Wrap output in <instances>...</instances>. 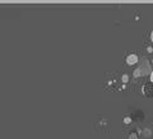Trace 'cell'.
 Here are the masks:
<instances>
[{"instance_id":"cell-5","label":"cell","mask_w":153,"mask_h":139,"mask_svg":"<svg viewBox=\"0 0 153 139\" xmlns=\"http://www.w3.org/2000/svg\"><path fill=\"white\" fill-rule=\"evenodd\" d=\"M151 40H152V42H153V31H152V33H151Z\"/></svg>"},{"instance_id":"cell-1","label":"cell","mask_w":153,"mask_h":139,"mask_svg":"<svg viewBox=\"0 0 153 139\" xmlns=\"http://www.w3.org/2000/svg\"><path fill=\"white\" fill-rule=\"evenodd\" d=\"M152 73V69H151V65H149V61H148L147 59L143 60V64L138 68L135 71H134V77L135 78H138V77H144V75H151Z\"/></svg>"},{"instance_id":"cell-4","label":"cell","mask_w":153,"mask_h":139,"mask_svg":"<svg viewBox=\"0 0 153 139\" xmlns=\"http://www.w3.org/2000/svg\"><path fill=\"white\" fill-rule=\"evenodd\" d=\"M149 78H151V82L153 83V70H152V73H151V75H149Z\"/></svg>"},{"instance_id":"cell-6","label":"cell","mask_w":153,"mask_h":139,"mask_svg":"<svg viewBox=\"0 0 153 139\" xmlns=\"http://www.w3.org/2000/svg\"><path fill=\"white\" fill-rule=\"evenodd\" d=\"M152 63H153V61H152Z\"/></svg>"},{"instance_id":"cell-3","label":"cell","mask_w":153,"mask_h":139,"mask_svg":"<svg viewBox=\"0 0 153 139\" xmlns=\"http://www.w3.org/2000/svg\"><path fill=\"white\" fill-rule=\"evenodd\" d=\"M123 80H124V82H128V75H126V74L123 77Z\"/></svg>"},{"instance_id":"cell-2","label":"cell","mask_w":153,"mask_h":139,"mask_svg":"<svg viewBox=\"0 0 153 139\" xmlns=\"http://www.w3.org/2000/svg\"><path fill=\"white\" fill-rule=\"evenodd\" d=\"M138 60H139L138 55L130 54V55H128V57H126V64H128V65H135V64L138 63Z\"/></svg>"}]
</instances>
